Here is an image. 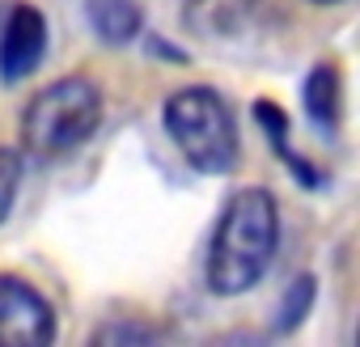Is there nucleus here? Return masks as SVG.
Wrapping results in <instances>:
<instances>
[{
    "label": "nucleus",
    "instance_id": "1",
    "mask_svg": "<svg viewBox=\"0 0 360 347\" xmlns=\"http://www.w3.org/2000/svg\"><path fill=\"white\" fill-rule=\"evenodd\" d=\"M280 246V208L263 187H242L229 195L221 225L208 246V288L221 296H238L255 288Z\"/></svg>",
    "mask_w": 360,
    "mask_h": 347
},
{
    "label": "nucleus",
    "instance_id": "7",
    "mask_svg": "<svg viewBox=\"0 0 360 347\" xmlns=\"http://www.w3.org/2000/svg\"><path fill=\"white\" fill-rule=\"evenodd\" d=\"M305 110L314 119V127L330 131L339 123V72L330 64H318L305 81Z\"/></svg>",
    "mask_w": 360,
    "mask_h": 347
},
{
    "label": "nucleus",
    "instance_id": "2",
    "mask_svg": "<svg viewBox=\"0 0 360 347\" xmlns=\"http://www.w3.org/2000/svg\"><path fill=\"white\" fill-rule=\"evenodd\" d=\"M102 123V93L85 77H64L39 89L22 114V148L39 161L64 157L85 144Z\"/></svg>",
    "mask_w": 360,
    "mask_h": 347
},
{
    "label": "nucleus",
    "instance_id": "9",
    "mask_svg": "<svg viewBox=\"0 0 360 347\" xmlns=\"http://www.w3.org/2000/svg\"><path fill=\"white\" fill-rule=\"evenodd\" d=\"M255 119H259V123L267 127V136H271L276 152H280V157H284L288 165H297V169H301V178H305L309 187H318V174H314V169H309V165H305V161H301L297 152H288V144H284V131H288V119H284V110H280L276 102H255Z\"/></svg>",
    "mask_w": 360,
    "mask_h": 347
},
{
    "label": "nucleus",
    "instance_id": "3",
    "mask_svg": "<svg viewBox=\"0 0 360 347\" xmlns=\"http://www.w3.org/2000/svg\"><path fill=\"white\" fill-rule=\"evenodd\" d=\"M165 131L174 136L178 152H183L195 169H204V174H225V169L238 165V123H233V110L208 85L178 89L165 102Z\"/></svg>",
    "mask_w": 360,
    "mask_h": 347
},
{
    "label": "nucleus",
    "instance_id": "4",
    "mask_svg": "<svg viewBox=\"0 0 360 347\" xmlns=\"http://www.w3.org/2000/svg\"><path fill=\"white\" fill-rule=\"evenodd\" d=\"M56 339V313L39 288L18 275H0V347H47Z\"/></svg>",
    "mask_w": 360,
    "mask_h": 347
},
{
    "label": "nucleus",
    "instance_id": "11",
    "mask_svg": "<svg viewBox=\"0 0 360 347\" xmlns=\"http://www.w3.org/2000/svg\"><path fill=\"white\" fill-rule=\"evenodd\" d=\"M314 5H339V0H314Z\"/></svg>",
    "mask_w": 360,
    "mask_h": 347
},
{
    "label": "nucleus",
    "instance_id": "8",
    "mask_svg": "<svg viewBox=\"0 0 360 347\" xmlns=\"http://www.w3.org/2000/svg\"><path fill=\"white\" fill-rule=\"evenodd\" d=\"M89 22H94L98 39L110 43V47H123L140 30V13L127 0H89Z\"/></svg>",
    "mask_w": 360,
    "mask_h": 347
},
{
    "label": "nucleus",
    "instance_id": "10",
    "mask_svg": "<svg viewBox=\"0 0 360 347\" xmlns=\"http://www.w3.org/2000/svg\"><path fill=\"white\" fill-rule=\"evenodd\" d=\"M18 187H22V152H13V148H0V221L9 216Z\"/></svg>",
    "mask_w": 360,
    "mask_h": 347
},
{
    "label": "nucleus",
    "instance_id": "12",
    "mask_svg": "<svg viewBox=\"0 0 360 347\" xmlns=\"http://www.w3.org/2000/svg\"><path fill=\"white\" fill-rule=\"evenodd\" d=\"M0 22H5V18H0Z\"/></svg>",
    "mask_w": 360,
    "mask_h": 347
},
{
    "label": "nucleus",
    "instance_id": "6",
    "mask_svg": "<svg viewBox=\"0 0 360 347\" xmlns=\"http://www.w3.org/2000/svg\"><path fill=\"white\" fill-rule=\"evenodd\" d=\"M47 51V22L34 5H13L0 22V72L5 81H22L39 68Z\"/></svg>",
    "mask_w": 360,
    "mask_h": 347
},
{
    "label": "nucleus",
    "instance_id": "5",
    "mask_svg": "<svg viewBox=\"0 0 360 347\" xmlns=\"http://www.w3.org/2000/svg\"><path fill=\"white\" fill-rule=\"evenodd\" d=\"M263 26V0H187V30L212 47H233Z\"/></svg>",
    "mask_w": 360,
    "mask_h": 347
}]
</instances>
